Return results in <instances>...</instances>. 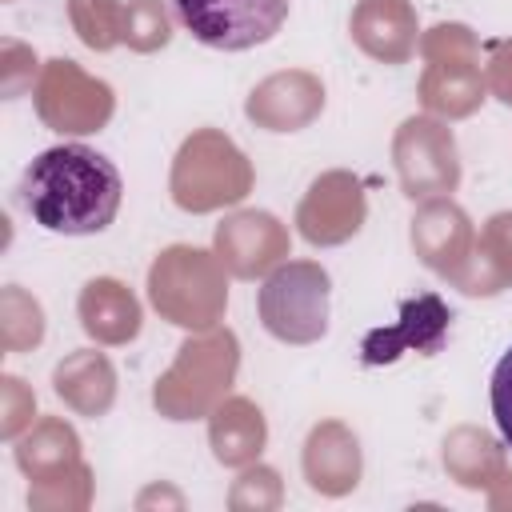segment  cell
Listing matches in <instances>:
<instances>
[{
    "instance_id": "4",
    "label": "cell",
    "mask_w": 512,
    "mask_h": 512,
    "mask_svg": "<svg viewBox=\"0 0 512 512\" xmlns=\"http://www.w3.org/2000/svg\"><path fill=\"white\" fill-rule=\"evenodd\" d=\"M488 404H492V420L500 440L512 448V344L504 348V356L492 368V384H488Z\"/></svg>"
},
{
    "instance_id": "1",
    "label": "cell",
    "mask_w": 512,
    "mask_h": 512,
    "mask_svg": "<svg viewBox=\"0 0 512 512\" xmlns=\"http://www.w3.org/2000/svg\"><path fill=\"white\" fill-rule=\"evenodd\" d=\"M20 196L44 232L92 236L116 220L124 180L104 152L88 144H52L24 168Z\"/></svg>"
},
{
    "instance_id": "3",
    "label": "cell",
    "mask_w": 512,
    "mask_h": 512,
    "mask_svg": "<svg viewBox=\"0 0 512 512\" xmlns=\"http://www.w3.org/2000/svg\"><path fill=\"white\" fill-rule=\"evenodd\" d=\"M260 320L280 340H320L328 328V272L308 260L280 264L260 288Z\"/></svg>"
},
{
    "instance_id": "2",
    "label": "cell",
    "mask_w": 512,
    "mask_h": 512,
    "mask_svg": "<svg viewBox=\"0 0 512 512\" xmlns=\"http://www.w3.org/2000/svg\"><path fill=\"white\" fill-rule=\"evenodd\" d=\"M172 16L192 40L220 48V52H244L264 40H272L288 20V0H168Z\"/></svg>"
}]
</instances>
